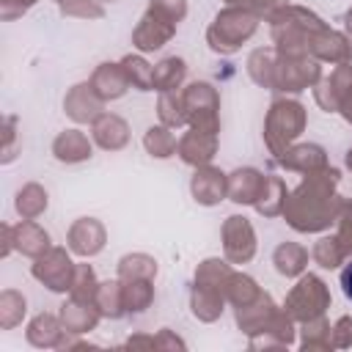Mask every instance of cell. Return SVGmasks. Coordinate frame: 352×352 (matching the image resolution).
Returning <instances> with one entry per match:
<instances>
[{"mask_svg": "<svg viewBox=\"0 0 352 352\" xmlns=\"http://www.w3.org/2000/svg\"><path fill=\"white\" fill-rule=\"evenodd\" d=\"M341 289H344V294L352 300V264L344 267V272H341Z\"/></svg>", "mask_w": 352, "mask_h": 352, "instance_id": "cell-1", "label": "cell"}]
</instances>
